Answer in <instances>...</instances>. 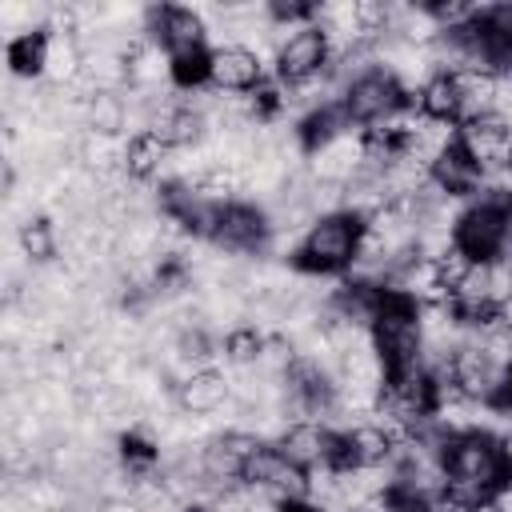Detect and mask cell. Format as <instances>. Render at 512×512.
<instances>
[{
  "label": "cell",
  "instance_id": "obj_4",
  "mask_svg": "<svg viewBox=\"0 0 512 512\" xmlns=\"http://www.w3.org/2000/svg\"><path fill=\"white\" fill-rule=\"evenodd\" d=\"M340 100L356 128H376V124H388L392 116H400L404 108H416V92H408L400 84V76L388 68H368L364 76H356L344 88Z\"/></svg>",
  "mask_w": 512,
  "mask_h": 512
},
{
  "label": "cell",
  "instance_id": "obj_3",
  "mask_svg": "<svg viewBox=\"0 0 512 512\" xmlns=\"http://www.w3.org/2000/svg\"><path fill=\"white\" fill-rule=\"evenodd\" d=\"M272 76L288 88L296 84H308V80H320L328 68H332V40L320 24H304V28H292V32H276L272 28Z\"/></svg>",
  "mask_w": 512,
  "mask_h": 512
},
{
  "label": "cell",
  "instance_id": "obj_15",
  "mask_svg": "<svg viewBox=\"0 0 512 512\" xmlns=\"http://www.w3.org/2000/svg\"><path fill=\"white\" fill-rule=\"evenodd\" d=\"M16 244H20V252H24V260H28V264L48 268V264L60 256L64 236H60V228H56V220H52V216L32 212V216L16 228Z\"/></svg>",
  "mask_w": 512,
  "mask_h": 512
},
{
  "label": "cell",
  "instance_id": "obj_10",
  "mask_svg": "<svg viewBox=\"0 0 512 512\" xmlns=\"http://www.w3.org/2000/svg\"><path fill=\"white\" fill-rule=\"evenodd\" d=\"M232 404V376L224 368H200L176 384V408L184 416H216Z\"/></svg>",
  "mask_w": 512,
  "mask_h": 512
},
{
  "label": "cell",
  "instance_id": "obj_20",
  "mask_svg": "<svg viewBox=\"0 0 512 512\" xmlns=\"http://www.w3.org/2000/svg\"><path fill=\"white\" fill-rule=\"evenodd\" d=\"M276 512H324L316 500H288V504H280Z\"/></svg>",
  "mask_w": 512,
  "mask_h": 512
},
{
  "label": "cell",
  "instance_id": "obj_21",
  "mask_svg": "<svg viewBox=\"0 0 512 512\" xmlns=\"http://www.w3.org/2000/svg\"><path fill=\"white\" fill-rule=\"evenodd\" d=\"M500 444H504V456H508V464H512V428L500 432Z\"/></svg>",
  "mask_w": 512,
  "mask_h": 512
},
{
  "label": "cell",
  "instance_id": "obj_1",
  "mask_svg": "<svg viewBox=\"0 0 512 512\" xmlns=\"http://www.w3.org/2000/svg\"><path fill=\"white\" fill-rule=\"evenodd\" d=\"M440 468H444V496L464 508L488 504L512 484V464L504 456V444L496 432L484 428L448 436L440 444Z\"/></svg>",
  "mask_w": 512,
  "mask_h": 512
},
{
  "label": "cell",
  "instance_id": "obj_12",
  "mask_svg": "<svg viewBox=\"0 0 512 512\" xmlns=\"http://www.w3.org/2000/svg\"><path fill=\"white\" fill-rule=\"evenodd\" d=\"M48 40H52L48 28H24V32H12V36H8L4 56H8L12 80H24V84L44 80V68H48Z\"/></svg>",
  "mask_w": 512,
  "mask_h": 512
},
{
  "label": "cell",
  "instance_id": "obj_9",
  "mask_svg": "<svg viewBox=\"0 0 512 512\" xmlns=\"http://www.w3.org/2000/svg\"><path fill=\"white\" fill-rule=\"evenodd\" d=\"M456 140L460 148L480 164L484 176L492 172H508V160H512V124L504 116H476V120H464L456 128Z\"/></svg>",
  "mask_w": 512,
  "mask_h": 512
},
{
  "label": "cell",
  "instance_id": "obj_14",
  "mask_svg": "<svg viewBox=\"0 0 512 512\" xmlns=\"http://www.w3.org/2000/svg\"><path fill=\"white\" fill-rule=\"evenodd\" d=\"M416 112L424 120H436V124H460L464 108H460V88H456V76L452 72H432L420 92H416Z\"/></svg>",
  "mask_w": 512,
  "mask_h": 512
},
{
  "label": "cell",
  "instance_id": "obj_17",
  "mask_svg": "<svg viewBox=\"0 0 512 512\" xmlns=\"http://www.w3.org/2000/svg\"><path fill=\"white\" fill-rule=\"evenodd\" d=\"M348 440H352L356 468H388V464H392L396 440H392L376 420H364V424L348 428Z\"/></svg>",
  "mask_w": 512,
  "mask_h": 512
},
{
  "label": "cell",
  "instance_id": "obj_8",
  "mask_svg": "<svg viewBox=\"0 0 512 512\" xmlns=\"http://www.w3.org/2000/svg\"><path fill=\"white\" fill-rule=\"evenodd\" d=\"M268 80L264 60L248 44H216L208 64V88L220 96H248Z\"/></svg>",
  "mask_w": 512,
  "mask_h": 512
},
{
  "label": "cell",
  "instance_id": "obj_7",
  "mask_svg": "<svg viewBox=\"0 0 512 512\" xmlns=\"http://www.w3.org/2000/svg\"><path fill=\"white\" fill-rule=\"evenodd\" d=\"M244 484L264 488L272 500H308V472L296 468L276 444H260L244 464Z\"/></svg>",
  "mask_w": 512,
  "mask_h": 512
},
{
  "label": "cell",
  "instance_id": "obj_2",
  "mask_svg": "<svg viewBox=\"0 0 512 512\" xmlns=\"http://www.w3.org/2000/svg\"><path fill=\"white\" fill-rule=\"evenodd\" d=\"M364 228H368V220L348 212V208L316 216L304 228V236L296 240L292 268L304 272V276H348L356 268V256H360V244H364Z\"/></svg>",
  "mask_w": 512,
  "mask_h": 512
},
{
  "label": "cell",
  "instance_id": "obj_18",
  "mask_svg": "<svg viewBox=\"0 0 512 512\" xmlns=\"http://www.w3.org/2000/svg\"><path fill=\"white\" fill-rule=\"evenodd\" d=\"M264 340H268V332H260L256 324H236V328H228L224 340H220L224 364H228V368H256V364H260V352H264Z\"/></svg>",
  "mask_w": 512,
  "mask_h": 512
},
{
  "label": "cell",
  "instance_id": "obj_19",
  "mask_svg": "<svg viewBox=\"0 0 512 512\" xmlns=\"http://www.w3.org/2000/svg\"><path fill=\"white\" fill-rule=\"evenodd\" d=\"M344 512H388V492L368 496V500H360V504H352V508H344Z\"/></svg>",
  "mask_w": 512,
  "mask_h": 512
},
{
  "label": "cell",
  "instance_id": "obj_6",
  "mask_svg": "<svg viewBox=\"0 0 512 512\" xmlns=\"http://www.w3.org/2000/svg\"><path fill=\"white\" fill-rule=\"evenodd\" d=\"M144 36L160 52H168V56H180V52H192V48H212L208 44V20H204V12L184 8V4L144 8Z\"/></svg>",
  "mask_w": 512,
  "mask_h": 512
},
{
  "label": "cell",
  "instance_id": "obj_16",
  "mask_svg": "<svg viewBox=\"0 0 512 512\" xmlns=\"http://www.w3.org/2000/svg\"><path fill=\"white\" fill-rule=\"evenodd\" d=\"M128 124V100L124 92H96L84 104V132L96 136H124Z\"/></svg>",
  "mask_w": 512,
  "mask_h": 512
},
{
  "label": "cell",
  "instance_id": "obj_5",
  "mask_svg": "<svg viewBox=\"0 0 512 512\" xmlns=\"http://www.w3.org/2000/svg\"><path fill=\"white\" fill-rule=\"evenodd\" d=\"M208 244H216L228 256H264L272 244V220H268L264 204H252V200L224 204Z\"/></svg>",
  "mask_w": 512,
  "mask_h": 512
},
{
  "label": "cell",
  "instance_id": "obj_11",
  "mask_svg": "<svg viewBox=\"0 0 512 512\" xmlns=\"http://www.w3.org/2000/svg\"><path fill=\"white\" fill-rule=\"evenodd\" d=\"M276 448L304 472H316V468H328V452H332V428L320 424V420H292L280 436H276Z\"/></svg>",
  "mask_w": 512,
  "mask_h": 512
},
{
  "label": "cell",
  "instance_id": "obj_13",
  "mask_svg": "<svg viewBox=\"0 0 512 512\" xmlns=\"http://www.w3.org/2000/svg\"><path fill=\"white\" fill-rule=\"evenodd\" d=\"M168 156H172V148H168L156 132L140 128V132H132V136L124 140V176H128L132 184H152L156 176H164Z\"/></svg>",
  "mask_w": 512,
  "mask_h": 512
}]
</instances>
